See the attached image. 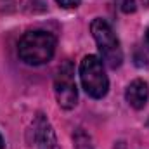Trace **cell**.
Instances as JSON below:
<instances>
[{
    "label": "cell",
    "mask_w": 149,
    "mask_h": 149,
    "mask_svg": "<svg viewBox=\"0 0 149 149\" xmlns=\"http://www.w3.org/2000/svg\"><path fill=\"white\" fill-rule=\"evenodd\" d=\"M56 37L43 30L26 31L17 43V56L30 66H40L52 59L56 52Z\"/></svg>",
    "instance_id": "6da1fadb"
},
{
    "label": "cell",
    "mask_w": 149,
    "mask_h": 149,
    "mask_svg": "<svg viewBox=\"0 0 149 149\" xmlns=\"http://www.w3.org/2000/svg\"><path fill=\"white\" fill-rule=\"evenodd\" d=\"M80 80L85 92L94 99H102L108 94L109 80L104 71V64L97 56H85L80 63Z\"/></svg>",
    "instance_id": "3957f363"
},
{
    "label": "cell",
    "mask_w": 149,
    "mask_h": 149,
    "mask_svg": "<svg viewBox=\"0 0 149 149\" xmlns=\"http://www.w3.org/2000/svg\"><path fill=\"white\" fill-rule=\"evenodd\" d=\"M3 148V139H2V135H0V149Z\"/></svg>",
    "instance_id": "30bf717a"
},
{
    "label": "cell",
    "mask_w": 149,
    "mask_h": 149,
    "mask_svg": "<svg viewBox=\"0 0 149 149\" xmlns=\"http://www.w3.org/2000/svg\"><path fill=\"white\" fill-rule=\"evenodd\" d=\"M56 2L64 9H71V7H78L81 0H56Z\"/></svg>",
    "instance_id": "ba28073f"
},
{
    "label": "cell",
    "mask_w": 149,
    "mask_h": 149,
    "mask_svg": "<svg viewBox=\"0 0 149 149\" xmlns=\"http://www.w3.org/2000/svg\"><path fill=\"white\" fill-rule=\"evenodd\" d=\"M116 2L123 12H134L135 10V0H116Z\"/></svg>",
    "instance_id": "52a82bcc"
},
{
    "label": "cell",
    "mask_w": 149,
    "mask_h": 149,
    "mask_svg": "<svg viewBox=\"0 0 149 149\" xmlns=\"http://www.w3.org/2000/svg\"><path fill=\"white\" fill-rule=\"evenodd\" d=\"M33 132H35V141H37L38 149H59L54 130L49 123V120L43 114H38L35 123H33Z\"/></svg>",
    "instance_id": "5b68a950"
},
{
    "label": "cell",
    "mask_w": 149,
    "mask_h": 149,
    "mask_svg": "<svg viewBox=\"0 0 149 149\" xmlns=\"http://www.w3.org/2000/svg\"><path fill=\"white\" fill-rule=\"evenodd\" d=\"M90 31L99 47L104 64H108L113 70L120 68L123 63V50L120 47V40L116 38L111 24L102 17H95L90 24Z\"/></svg>",
    "instance_id": "7a4b0ae2"
},
{
    "label": "cell",
    "mask_w": 149,
    "mask_h": 149,
    "mask_svg": "<svg viewBox=\"0 0 149 149\" xmlns=\"http://www.w3.org/2000/svg\"><path fill=\"white\" fill-rule=\"evenodd\" d=\"M125 99L134 109H142L149 99V85L141 78L130 81V85L125 90Z\"/></svg>",
    "instance_id": "8992f818"
},
{
    "label": "cell",
    "mask_w": 149,
    "mask_h": 149,
    "mask_svg": "<svg viewBox=\"0 0 149 149\" xmlns=\"http://www.w3.org/2000/svg\"><path fill=\"white\" fill-rule=\"evenodd\" d=\"M144 43H146V47H148V50H149V28L146 30V35H144Z\"/></svg>",
    "instance_id": "9c48e42d"
},
{
    "label": "cell",
    "mask_w": 149,
    "mask_h": 149,
    "mask_svg": "<svg viewBox=\"0 0 149 149\" xmlns=\"http://www.w3.org/2000/svg\"><path fill=\"white\" fill-rule=\"evenodd\" d=\"M54 92L57 104L63 109H71L78 101V88L74 81V68L70 61H64L54 76Z\"/></svg>",
    "instance_id": "277c9868"
}]
</instances>
